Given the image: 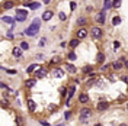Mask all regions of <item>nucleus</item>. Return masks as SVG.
Here are the masks:
<instances>
[{
  "mask_svg": "<svg viewBox=\"0 0 128 126\" xmlns=\"http://www.w3.org/2000/svg\"><path fill=\"white\" fill-rule=\"evenodd\" d=\"M124 65H125V64H124V60H118L116 63H113V64H112V67H113L115 70H121V68H122Z\"/></svg>",
  "mask_w": 128,
  "mask_h": 126,
  "instance_id": "nucleus-9",
  "label": "nucleus"
},
{
  "mask_svg": "<svg viewBox=\"0 0 128 126\" xmlns=\"http://www.w3.org/2000/svg\"><path fill=\"white\" fill-rule=\"evenodd\" d=\"M87 36V29L86 28H80L79 31H77V38L79 39H83V38H86Z\"/></svg>",
  "mask_w": 128,
  "mask_h": 126,
  "instance_id": "nucleus-8",
  "label": "nucleus"
},
{
  "mask_svg": "<svg viewBox=\"0 0 128 126\" xmlns=\"http://www.w3.org/2000/svg\"><path fill=\"white\" fill-rule=\"evenodd\" d=\"M68 60L74 61V60H76V54H74V52H70V54H68Z\"/></svg>",
  "mask_w": 128,
  "mask_h": 126,
  "instance_id": "nucleus-30",
  "label": "nucleus"
},
{
  "mask_svg": "<svg viewBox=\"0 0 128 126\" xmlns=\"http://www.w3.org/2000/svg\"><path fill=\"white\" fill-rule=\"evenodd\" d=\"M77 23H79V25H84V23H86V17H79Z\"/></svg>",
  "mask_w": 128,
  "mask_h": 126,
  "instance_id": "nucleus-29",
  "label": "nucleus"
},
{
  "mask_svg": "<svg viewBox=\"0 0 128 126\" xmlns=\"http://www.w3.org/2000/svg\"><path fill=\"white\" fill-rule=\"evenodd\" d=\"M7 73H9V74H16L15 70H7Z\"/></svg>",
  "mask_w": 128,
  "mask_h": 126,
  "instance_id": "nucleus-41",
  "label": "nucleus"
},
{
  "mask_svg": "<svg viewBox=\"0 0 128 126\" xmlns=\"http://www.w3.org/2000/svg\"><path fill=\"white\" fill-rule=\"evenodd\" d=\"M28 7H31L32 10H35V9H38L39 7V3H29V4H26Z\"/></svg>",
  "mask_w": 128,
  "mask_h": 126,
  "instance_id": "nucleus-26",
  "label": "nucleus"
},
{
  "mask_svg": "<svg viewBox=\"0 0 128 126\" xmlns=\"http://www.w3.org/2000/svg\"><path fill=\"white\" fill-rule=\"evenodd\" d=\"M90 33H92V38H93V39H99V38L102 36V31H100L99 28H92Z\"/></svg>",
  "mask_w": 128,
  "mask_h": 126,
  "instance_id": "nucleus-4",
  "label": "nucleus"
},
{
  "mask_svg": "<svg viewBox=\"0 0 128 126\" xmlns=\"http://www.w3.org/2000/svg\"><path fill=\"white\" fill-rule=\"evenodd\" d=\"M47 74H48V71H47V68H44V67H39L38 70H35V77H38V78H42Z\"/></svg>",
  "mask_w": 128,
  "mask_h": 126,
  "instance_id": "nucleus-2",
  "label": "nucleus"
},
{
  "mask_svg": "<svg viewBox=\"0 0 128 126\" xmlns=\"http://www.w3.org/2000/svg\"><path fill=\"white\" fill-rule=\"evenodd\" d=\"M79 100H80V103H87L89 101V96L86 94V93H81L79 97Z\"/></svg>",
  "mask_w": 128,
  "mask_h": 126,
  "instance_id": "nucleus-16",
  "label": "nucleus"
},
{
  "mask_svg": "<svg viewBox=\"0 0 128 126\" xmlns=\"http://www.w3.org/2000/svg\"><path fill=\"white\" fill-rule=\"evenodd\" d=\"M1 20H3V22H6V23L13 25V22H15L16 19H12V17H9V16H3V17H1Z\"/></svg>",
  "mask_w": 128,
  "mask_h": 126,
  "instance_id": "nucleus-18",
  "label": "nucleus"
},
{
  "mask_svg": "<svg viewBox=\"0 0 128 126\" xmlns=\"http://www.w3.org/2000/svg\"><path fill=\"white\" fill-rule=\"evenodd\" d=\"M41 65H38V64H32V65H29L28 67V70H26V73H32V71H35V70H38Z\"/></svg>",
  "mask_w": 128,
  "mask_h": 126,
  "instance_id": "nucleus-17",
  "label": "nucleus"
},
{
  "mask_svg": "<svg viewBox=\"0 0 128 126\" xmlns=\"http://www.w3.org/2000/svg\"><path fill=\"white\" fill-rule=\"evenodd\" d=\"M125 67H127V68H128V61H127V63H125Z\"/></svg>",
  "mask_w": 128,
  "mask_h": 126,
  "instance_id": "nucleus-43",
  "label": "nucleus"
},
{
  "mask_svg": "<svg viewBox=\"0 0 128 126\" xmlns=\"http://www.w3.org/2000/svg\"><path fill=\"white\" fill-rule=\"evenodd\" d=\"M52 16H54V12H51V10H45L44 15H42V19H44V20H49Z\"/></svg>",
  "mask_w": 128,
  "mask_h": 126,
  "instance_id": "nucleus-12",
  "label": "nucleus"
},
{
  "mask_svg": "<svg viewBox=\"0 0 128 126\" xmlns=\"http://www.w3.org/2000/svg\"><path fill=\"white\" fill-rule=\"evenodd\" d=\"M51 63H52V64H57V63H60V57H54V58L51 60Z\"/></svg>",
  "mask_w": 128,
  "mask_h": 126,
  "instance_id": "nucleus-33",
  "label": "nucleus"
},
{
  "mask_svg": "<svg viewBox=\"0 0 128 126\" xmlns=\"http://www.w3.org/2000/svg\"><path fill=\"white\" fill-rule=\"evenodd\" d=\"M39 123H41V125H49V123H48V122H45V120H41Z\"/></svg>",
  "mask_w": 128,
  "mask_h": 126,
  "instance_id": "nucleus-42",
  "label": "nucleus"
},
{
  "mask_svg": "<svg viewBox=\"0 0 128 126\" xmlns=\"http://www.w3.org/2000/svg\"><path fill=\"white\" fill-rule=\"evenodd\" d=\"M90 71H92V65H87L83 68V73H90Z\"/></svg>",
  "mask_w": 128,
  "mask_h": 126,
  "instance_id": "nucleus-31",
  "label": "nucleus"
},
{
  "mask_svg": "<svg viewBox=\"0 0 128 126\" xmlns=\"http://www.w3.org/2000/svg\"><path fill=\"white\" fill-rule=\"evenodd\" d=\"M111 1L112 0H105V3H103V9H105V10L111 9Z\"/></svg>",
  "mask_w": 128,
  "mask_h": 126,
  "instance_id": "nucleus-25",
  "label": "nucleus"
},
{
  "mask_svg": "<svg viewBox=\"0 0 128 126\" xmlns=\"http://www.w3.org/2000/svg\"><path fill=\"white\" fill-rule=\"evenodd\" d=\"M119 23H121V17H119V16H115V17L112 19V25L116 26V25H119Z\"/></svg>",
  "mask_w": 128,
  "mask_h": 126,
  "instance_id": "nucleus-23",
  "label": "nucleus"
},
{
  "mask_svg": "<svg viewBox=\"0 0 128 126\" xmlns=\"http://www.w3.org/2000/svg\"><path fill=\"white\" fill-rule=\"evenodd\" d=\"M79 44H80V39H79V38H76V39H71V41H70V47H73V48L79 47Z\"/></svg>",
  "mask_w": 128,
  "mask_h": 126,
  "instance_id": "nucleus-19",
  "label": "nucleus"
},
{
  "mask_svg": "<svg viewBox=\"0 0 128 126\" xmlns=\"http://www.w3.org/2000/svg\"><path fill=\"white\" fill-rule=\"evenodd\" d=\"M74 91H76V87H68V93H67V103H68V101H70V99L73 97Z\"/></svg>",
  "mask_w": 128,
  "mask_h": 126,
  "instance_id": "nucleus-13",
  "label": "nucleus"
},
{
  "mask_svg": "<svg viewBox=\"0 0 128 126\" xmlns=\"http://www.w3.org/2000/svg\"><path fill=\"white\" fill-rule=\"evenodd\" d=\"M13 1H6V3H3V9H12L13 7Z\"/></svg>",
  "mask_w": 128,
  "mask_h": 126,
  "instance_id": "nucleus-22",
  "label": "nucleus"
},
{
  "mask_svg": "<svg viewBox=\"0 0 128 126\" xmlns=\"http://www.w3.org/2000/svg\"><path fill=\"white\" fill-rule=\"evenodd\" d=\"M64 76V71L61 68H54L52 70V77H55V78H63Z\"/></svg>",
  "mask_w": 128,
  "mask_h": 126,
  "instance_id": "nucleus-5",
  "label": "nucleus"
},
{
  "mask_svg": "<svg viewBox=\"0 0 128 126\" xmlns=\"http://www.w3.org/2000/svg\"><path fill=\"white\" fill-rule=\"evenodd\" d=\"M65 70H67L70 74H74V73L77 71V70H76V67H74L73 64H67V65H65Z\"/></svg>",
  "mask_w": 128,
  "mask_h": 126,
  "instance_id": "nucleus-15",
  "label": "nucleus"
},
{
  "mask_svg": "<svg viewBox=\"0 0 128 126\" xmlns=\"http://www.w3.org/2000/svg\"><path fill=\"white\" fill-rule=\"evenodd\" d=\"M108 106H109V104H108V101H100V103L97 104V110H99V112L106 110V109H108Z\"/></svg>",
  "mask_w": 128,
  "mask_h": 126,
  "instance_id": "nucleus-10",
  "label": "nucleus"
},
{
  "mask_svg": "<svg viewBox=\"0 0 128 126\" xmlns=\"http://www.w3.org/2000/svg\"><path fill=\"white\" fill-rule=\"evenodd\" d=\"M26 16H28V13H26V12H25V10H17V12H16V20H17V22H23V20H25V19H26Z\"/></svg>",
  "mask_w": 128,
  "mask_h": 126,
  "instance_id": "nucleus-3",
  "label": "nucleus"
},
{
  "mask_svg": "<svg viewBox=\"0 0 128 126\" xmlns=\"http://www.w3.org/2000/svg\"><path fill=\"white\" fill-rule=\"evenodd\" d=\"M22 51H23V49H22L20 47H15V48H13V51H12V54L15 55L16 58H19V57L22 55Z\"/></svg>",
  "mask_w": 128,
  "mask_h": 126,
  "instance_id": "nucleus-11",
  "label": "nucleus"
},
{
  "mask_svg": "<svg viewBox=\"0 0 128 126\" xmlns=\"http://www.w3.org/2000/svg\"><path fill=\"white\" fill-rule=\"evenodd\" d=\"M45 44H47V38H42V39L39 41V47H44Z\"/></svg>",
  "mask_w": 128,
  "mask_h": 126,
  "instance_id": "nucleus-32",
  "label": "nucleus"
},
{
  "mask_svg": "<svg viewBox=\"0 0 128 126\" xmlns=\"http://www.w3.org/2000/svg\"><path fill=\"white\" fill-rule=\"evenodd\" d=\"M106 70H108V67H106V65H102V67H100V71H106Z\"/></svg>",
  "mask_w": 128,
  "mask_h": 126,
  "instance_id": "nucleus-40",
  "label": "nucleus"
},
{
  "mask_svg": "<svg viewBox=\"0 0 128 126\" xmlns=\"http://www.w3.org/2000/svg\"><path fill=\"white\" fill-rule=\"evenodd\" d=\"M64 116H65V119H68V117L71 116V112H65V114H64Z\"/></svg>",
  "mask_w": 128,
  "mask_h": 126,
  "instance_id": "nucleus-38",
  "label": "nucleus"
},
{
  "mask_svg": "<svg viewBox=\"0 0 128 126\" xmlns=\"http://www.w3.org/2000/svg\"><path fill=\"white\" fill-rule=\"evenodd\" d=\"M39 28H41V20H39V19H33V22L31 23V26L26 29L25 33H26L28 36H33V35H36V33H38Z\"/></svg>",
  "mask_w": 128,
  "mask_h": 126,
  "instance_id": "nucleus-1",
  "label": "nucleus"
},
{
  "mask_svg": "<svg viewBox=\"0 0 128 126\" xmlns=\"http://www.w3.org/2000/svg\"><path fill=\"white\" fill-rule=\"evenodd\" d=\"M58 17H60V20H61V22H65V20H67V16H65V13H63V12H60V13H58Z\"/></svg>",
  "mask_w": 128,
  "mask_h": 126,
  "instance_id": "nucleus-27",
  "label": "nucleus"
},
{
  "mask_svg": "<svg viewBox=\"0 0 128 126\" xmlns=\"http://www.w3.org/2000/svg\"><path fill=\"white\" fill-rule=\"evenodd\" d=\"M96 61H97L99 64H102L103 61H105V55H103L102 52H99V54H97V57H96Z\"/></svg>",
  "mask_w": 128,
  "mask_h": 126,
  "instance_id": "nucleus-21",
  "label": "nucleus"
},
{
  "mask_svg": "<svg viewBox=\"0 0 128 126\" xmlns=\"http://www.w3.org/2000/svg\"><path fill=\"white\" fill-rule=\"evenodd\" d=\"M20 48H22L23 51H26V49L29 48V45H28V42H22V44H20Z\"/></svg>",
  "mask_w": 128,
  "mask_h": 126,
  "instance_id": "nucleus-28",
  "label": "nucleus"
},
{
  "mask_svg": "<svg viewBox=\"0 0 128 126\" xmlns=\"http://www.w3.org/2000/svg\"><path fill=\"white\" fill-rule=\"evenodd\" d=\"M122 81H124V83H127V84H128V76H122Z\"/></svg>",
  "mask_w": 128,
  "mask_h": 126,
  "instance_id": "nucleus-37",
  "label": "nucleus"
},
{
  "mask_svg": "<svg viewBox=\"0 0 128 126\" xmlns=\"http://www.w3.org/2000/svg\"><path fill=\"white\" fill-rule=\"evenodd\" d=\"M28 109H29V112H35V109H36V104H35V101L33 100H28Z\"/></svg>",
  "mask_w": 128,
  "mask_h": 126,
  "instance_id": "nucleus-14",
  "label": "nucleus"
},
{
  "mask_svg": "<svg viewBox=\"0 0 128 126\" xmlns=\"http://www.w3.org/2000/svg\"><path fill=\"white\" fill-rule=\"evenodd\" d=\"M112 7L119 9V7H121V0H113V1H112Z\"/></svg>",
  "mask_w": 128,
  "mask_h": 126,
  "instance_id": "nucleus-24",
  "label": "nucleus"
},
{
  "mask_svg": "<svg viewBox=\"0 0 128 126\" xmlns=\"http://www.w3.org/2000/svg\"><path fill=\"white\" fill-rule=\"evenodd\" d=\"M118 48H119V42L115 41V42H113V49H118Z\"/></svg>",
  "mask_w": 128,
  "mask_h": 126,
  "instance_id": "nucleus-35",
  "label": "nucleus"
},
{
  "mask_svg": "<svg viewBox=\"0 0 128 126\" xmlns=\"http://www.w3.org/2000/svg\"><path fill=\"white\" fill-rule=\"evenodd\" d=\"M90 116H92V110L90 109L84 107V109L80 110V117H90Z\"/></svg>",
  "mask_w": 128,
  "mask_h": 126,
  "instance_id": "nucleus-6",
  "label": "nucleus"
},
{
  "mask_svg": "<svg viewBox=\"0 0 128 126\" xmlns=\"http://www.w3.org/2000/svg\"><path fill=\"white\" fill-rule=\"evenodd\" d=\"M96 22H97V23H100V25H102V23H105V12H103V10H102V12H99V13L96 15Z\"/></svg>",
  "mask_w": 128,
  "mask_h": 126,
  "instance_id": "nucleus-7",
  "label": "nucleus"
},
{
  "mask_svg": "<svg viewBox=\"0 0 128 126\" xmlns=\"http://www.w3.org/2000/svg\"><path fill=\"white\" fill-rule=\"evenodd\" d=\"M35 83H36L35 80H26V81H25V87L31 88V87H33V86H35Z\"/></svg>",
  "mask_w": 128,
  "mask_h": 126,
  "instance_id": "nucleus-20",
  "label": "nucleus"
},
{
  "mask_svg": "<svg viewBox=\"0 0 128 126\" xmlns=\"http://www.w3.org/2000/svg\"><path fill=\"white\" fill-rule=\"evenodd\" d=\"M1 104H3V106H7V100H6V97L1 99Z\"/></svg>",
  "mask_w": 128,
  "mask_h": 126,
  "instance_id": "nucleus-36",
  "label": "nucleus"
},
{
  "mask_svg": "<svg viewBox=\"0 0 128 126\" xmlns=\"http://www.w3.org/2000/svg\"><path fill=\"white\" fill-rule=\"evenodd\" d=\"M70 7H71V10H74V9H76V3H74V1H73V3H71V4H70Z\"/></svg>",
  "mask_w": 128,
  "mask_h": 126,
  "instance_id": "nucleus-39",
  "label": "nucleus"
},
{
  "mask_svg": "<svg viewBox=\"0 0 128 126\" xmlns=\"http://www.w3.org/2000/svg\"><path fill=\"white\" fill-rule=\"evenodd\" d=\"M52 110H55V106H54V104H51V106L48 107V112H49V113H52Z\"/></svg>",
  "mask_w": 128,
  "mask_h": 126,
  "instance_id": "nucleus-34",
  "label": "nucleus"
}]
</instances>
